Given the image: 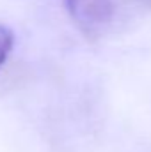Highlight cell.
Listing matches in <instances>:
<instances>
[{"mask_svg": "<svg viewBox=\"0 0 151 152\" xmlns=\"http://www.w3.org/2000/svg\"><path fill=\"white\" fill-rule=\"evenodd\" d=\"M71 18L85 32H96L110 16L109 0H64Z\"/></svg>", "mask_w": 151, "mask_h": 152, "instance_id": "cell-1", "label": "cell"}, {"mask_svg": "<svg viewBox=\"0 0 151 152\" xmlns=\"http://www.w3.org/2000/svg\"><path fill=\"white\" fill-rule=\"evenodd\" d=\"M14 46V34L11 28H7L5 25H0V67L5 64L7 57L11 55Z\"/></svg>", "mask_w": 151, "mask_h": 152, "instance_id": "cell-2", "label": "cell"}]
</instances>
